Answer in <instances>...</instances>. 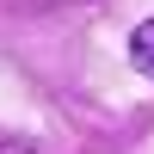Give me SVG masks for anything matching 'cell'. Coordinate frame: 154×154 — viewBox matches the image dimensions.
Returning <instances> with one entry per match:
<instances>
[{"instance_id": "cell-1", "label": "cell", "mask_w": 154, "mask_h": 154, "mask_svg": "<svg viewBox=\"0 0 154 154\" xmlns=\"http://www.w3.org/2000/svg\"><path fill=\"white\" fill-rule=\"evenodd\" d=\"M130 62H136V74L154 80V19H142V25L130 31Z\"/></svg>"}]
</instances>
